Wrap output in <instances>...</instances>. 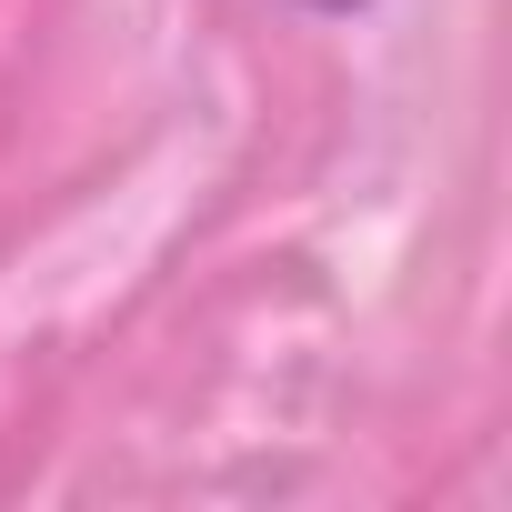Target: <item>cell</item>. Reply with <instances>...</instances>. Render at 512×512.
<instances>
[{
	"label": "cell",
	"instance_id": "6da1fadb",
	"mask_svg": "<svg viewBox=\"0 0 512 512\" xmlns=\"http://www.w3.org/2000/svg\"><path fill=\"white\" fill-rule=\"evenodd\" d=\"M302 11H332V21H342V11H372V0H302Z\"/></svg>",
	"mask_w": 512,
	"mask_h": 512
}]
</instances>
